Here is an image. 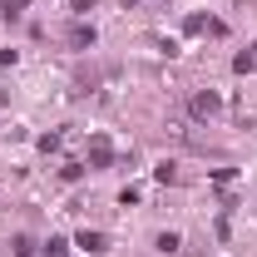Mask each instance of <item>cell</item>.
Returning <instances> with one entry per match:
<instances>
[{
    "label": "cell",
    "mask_w": 257,
    "mask_h": 257,
    "mask_svg": "<svg viewBox=\"0 0 257 257\" xmlns=\"http://www.w3.org/2000/svg\"><path fill=\"white\" fill-rule=\"evenodd\" d=\"M193 119H213V114H218V109H223V99L213 94V89H203V94H193Z\"/></svg>",
    "instance_id": "obj_1"
},
{
    "label": "cell",
    "mask_w": 257,
    "mask_h": 257,
    "mask_svg": "<svg viewBox=\"0 0 257 257\" xmlns=\"http://www.w3.org/2000/svg\"><path fill=\"white\" fill-rule=\"evenodd\" d=\"M109 159H114L109 139H94V144H89V163H94V168H109Z\"/></svg>",
    "instance_id": "obj_2"
},
{
    "label": "cell",
    "mask_w": 257,
    "mask_h": 257,
    "mask_svg": "<svg viewBox=\"0 0 257 257\" xmlns=\"http://www.w3.org/2000/svg\"><path fill=\"white\" fill-rule=\"evenodd\" d=\"M74 242H79L84 252H104V232H89V227H84V232H79Z\"/></svg>",
    "instance_id": "obj_3"
},
{
    "label": "cell",
    "mask_w": 257,
    "mask_h": 257,
    "mask_svg": "<svg viewBox=\"0 0 257 257\" xmlns=\"http://www.w3.org/2000/svg\"><path fill=\"white\" fill-rule=\"evenodd\" d=\"M69 45L89 50V45H94V25H74V30H69Z\"/></svg>",
    "instance_id": "obj_4"
},
{
    "label": "cell",
    "mask_w": 257,
    "mask_h": 257,
    "mask_svg": "<svg viewBox=\"0 0 257 257\" xmlns=\"http://www.w3.org/2000/svg\"><path fill=\"white\" fill-rule=\"evenodd\" d=\"M154 178H159V183H178V168H173V163H159Z\"/></svg>",
    "instance_id": "obj_5"
},
{
    "label": "cell",
    "mask_w": 257,
    "mask_h": 257,
    "mask_svg": "<svg viewBox=\"0 0 257 257\" xmlns=\"http://www.w3.org/2000/svg\"><path fill=\"white\" fill-rule=\"evenodd\" d=\"M159 252H178V232H159Z\"/></svg>",
    "instance_id": "obj_6"
},
{
    "label": "cell",
    "mask_w": 257,
    "mask_h": 257,
    "mask_svg": "<svg viewBox=\"0 0 257 257\" xmlns=\"http://www.w3.org/2000/svg\"><path fill=\"white\" fill-rule=\"evenodd\" d=\"M64 247H69L64 237H50V242H45V257H64Z\"/></svg>",
    "instance_id": "obj_7"
}]
</instances>
